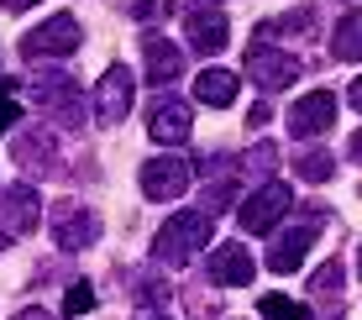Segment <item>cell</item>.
Here are the masks:
<instances>
[{"instance_id":"obj_1","label":"cell","mask_w":362,"mask_h":320,"mask_svg":"<svg viewBox=\"0 0 362 320\" xmlns=\"http://www.w3.org/2000/svg\"><path fill=\"white\" fill-rule=\"evenodd\" d=\"M210 231H216V215H205V211H179L163 231H158L153 263H158V268H179V263H189L199 247H210Z\"/></svg>"},{"instance_id":"obj_2","label":"cell","mask_w":362,"mask_h":320,"mask_svg":"<svg viewBox=\"0 0 362 320\" xmlns=\"http://www.w3.org/2000/svg\"><path fill=\"white\" fill-rule=\"evenodd\" d=\"M294 211V189L284 179H268L257 184L252 194L242 200V211H236V220H242V231H252V237H263V231H273L284 215Z\"/></svg>"},{"instance_id":"obj_3","label":"cell","mask_w":362,"mask_h":320,"mask_svg":"<svg viewBox=\"0 0 362 320\" xmlns=\"http://www.w3.org/2000/svg\"><path fill=\"white\" fill-rule=\"evenodd\" d=\"M326 220H331L326 211H305L289 231H279V242H273V252H268V268H273V273H294V268L310 257L315 237L326 231Z\"/></svg>"},{"instance_id":"obj_4","label":"cell","mask_w":362,"mask_h":320,"mask_svg":"<svg viewBox=\"0 0 362 320\" xmlns=\"http://www.w3.org/2000/svg\"><path fill=\"white\" fill-rule=\"evenodd\" d=\"M79 42H84L79 21H74L69 11H58V16H47L37 32H27L21 58H27V64H37V58H69V53H79Z\"/></svg>"},{"instance_id":"obj_5","label":"cell","mask_w":362,"mask_h":320,"mask_svg":"<svg viewBox=\"0 0 362 320\" xmlns=\"http://www.w3.org/2000/svg\"><path fill=\"white\" fill-rule=\"evenodd\" d=\"M132 100H136V73L127 64H110L100 73V84H95V121L100 126H121Z\"/></svg>"},{"instance_id":"obj_6","label":"cell","mask_w":362,"mask_h":320,"mask_svg":"<svg viewBox=\"0 0 362 320\" xmlns=\"http://www.w3.org/2000/svg\"><path fill=\"white\" fill-rule=\"evenodd\" d=\"M47 231H53V242L64 252H84V247L100 242V215L84 211V205H74V200H64V205L47 211Z\"/></svg>"},{"instance_id":"obj_7","label":"cell","mask_w":362,"mask_h":320,"mask_svg":"<svg viewBox=\"0 0 362 320\" xmlns=\"http://www.w3.org/2000/svg\"><path fill=\"white\" fill-rule=\"evenodd\" d=\"M189 179H194V168H189V158H179V153H163V158H147L142 163V194L153 205L179 200V194L189 189Z\"/></svg>"},{"instance_id":"obj_8","label":"cell","mask_w":362,"mask_h":320,"mask_svg":"<svg viewBox=\"0 0 362 320\" xmlns=\"http://www.w3.org/2000/svg\"><path fill=\"white\" fill-rule=\"evenodd\" d=\"M32 100L58 121V126H79L84 121V95L74 84V73H47V79L32 84Z\"/></svg>"},{"instance_id":"obj_9","label":"cell","mask_w":362,"mask_h":320,"mask_svg":"<svg viewBox=\"0 0 362 320\" xmlns=\"http://www.w3.org/2000/svg\"><path fill=\"white\" fill-rule=\"evenodd\" d=\"M247 73H252V84L257 90H284V84H294L299 79V58L294 53H279L273 42H252L247 47Z\"/></svg>"},{"instance_id":"obj_10","label":"cell","mask_w":362,"mask_h":320,"mask_svg":"<svg viewBox=\"0 0 362 320\" xmlns=\"http://www.w3.org/2000/svg\"><path fill=\"white\" fill-rule=\"evenodd\" d=\"M189 131H194V121H189V105H184L179 95H158V100L147 105V137L153 142L179 147V142H189Z\"/></svg>"},{"instance_id":"obj_11","label":"cell","mask_w":362,"mask_h":320,"mask_svg":"<svg viewBox=\"0 0 362 320\" xmlns=\"http://www.w3.org/2000/svg\"><path fill=\"white\" fill-rule=\"evenodd\" d=\"M284 121H289V131H294L299 142L320 137V131L336 126V95H331V90H310L305 100H294V110H289Z\"/></svg>"},{"instance_id":"obj_12","label":"cell","mask_w":362,"mask_h":320,"mask_svg":"<svg viewBox=\"0 0 362 320\" xmlns=\"http://www.w3.org/2000/svg\"><path fill=\"white\" fill-rule=\"evenodd\" d=\"M142 58H147V84H158V90H168V84L184 73V53L163 32H142Z\"/></svg>"},{"instance_id":"obj_13","label":"cell","mask_w":362,"mask_h":320,"mask_svg":"<svg viewBox=\"0 0 362 320\" xmlns=\"http://www.w3.org/2000/svg\"><path fill=\"white\" fill-rule=\"evenodd\" d=\"M37 220H42V211H37V189H32V184H11V189H0V226H6V231L27 237V231H37Z\"/></svg>"},{"instance_id":"obj_14","label":"cell","mask_w":362,"mask_h":320,"mask_svg":"<svg viewBox=\"0 0 362 320\" xmlns=\"http://www.w3.org/2000/svg\"><path fill=\"white\" fill-rule=\"evenodd\" d=\"M11 158H16L27 174H42V179H53V174H58V147H53V137H47L42 126L21 131V137L11 142Z\"/></svg>"},{"instance_id":"obj_15","label":"cell","mask_w":362,"mask_h":320,"mask_svg":"<svg viewBox=\"0 0 362 320\" xmlns=\"http://www.w3.org/2000/svg\"><path fill=\"white\" fill-rule=\"evenodd\" d=\"M252 273H257V263H252V252H247L242 242H221V247L210 252V278H216V284L242 289V284H252Z\"/></svg>"},{"instance_id":"obj_16","label":"cell","mask_w":362,"mask_h":320,"mask_svg":"<svg viewBox=\"0 0 362 320\" xmlns=\"http://www.w3.org/2000/svg\"><path fill=\"white\" fill-rule=\"evenodd\" d=\"M226 42H231V27H226L221 11H194V16H189V47H194V53L216 58Z\"/></svg>"},{"instance_id":"obj_17","label":"cell","mask_w":362,"mask_h":320,"mask_svg":"<svg viewBox=\"0 0 362 320\" xmlns=\"http://www.w3.org/2000/svg\"><path fill=\"white\" fill-rule=\"evenodd\" d=\"M236 95H242V79H236L231 69H205V73L194 79V100L210 105V110H226Z\"/></svg>"},{"instance_id":"obj_18","label":"cell","mask_w":362,"mask_h":320,"mask_svg":"<svg viewBox=\"0 0 362 320\" xmlns=\"http://www.w3.org/2000/svg\"><path fill=\"white\" fill-rule=\"evenodd\" d=\"M331 58L336 64H357L362 58V11H346L331 32Z\"/></svg>"},{"instance_id":"obj_19","label":"cell","mask_w":362,"mask_h":320,"mask_svg":"<svg viewBox=\"0 0 362 320\" xmlns=\"http://www.w3.org/2000/svg\"><path fill=\"white\" fill-rule=\"evenodd\" d=\"M257 315L263 320H310V304L289 300V294H263V300H257Z\"/></svg>"},{"instance_id":"obj_20","label":"cell","mask_w":362,"mask_h":320,"mask_svg":"<svg viewBox=\"0 0 362 320\" xmlns=\"http://www.w3.org/2000/svg\"><path fill=\"white\" fill-rule=\"evenodd\" d=\"M341 278H346V268L341 263H336V257H331V263H320L315 268V278H310V294H315V300H341Z\"/></svg>"},{"instance_id":"obj_21","label":"cell","mask_w":362,"mask_h":320,"mask_svg":"<svg viewBox=\"0 0 362 320\" xmlns=\"http://www.w3.org/2000/svg\"><path fill=\"white\" fill-rule=\"evenodd\" d=\"M294 174L305 179V184H326V179L336 174V158L320 153V147H315V153H299V158H294Z\"/></svg>"},{"instance_id":"obj_22","label":"cell","mask_w":362,"mask_h":320,"mask_svg":"<svg viewBox=\"0 0 362 320\" xmlns=\"http://www.w3.org/2000/svg\"><path fill=\"white\" fill-rule=\"evenodd\" d=\"M273 168H279V147H273V142H257V147H252V158L242 163V174H257V179H268Z\"/></svg>"},{"instance_id":"obj_23","label":"cell","mask_w":362,"mask_h":320,"mask_svg":"<svg viewBox=\"0 0 362 320\" xmlns=\"http://www.w3.org/2000/svg\"><path fill=\"white\" fill-rule=\"evenodd\" d=\"M84 310H95V289L84 284H69V294H64V315H84Z\"/></svg>"},{"instance_id":"obj_24","label":"cell","mask_w":362,"mask_h":320,"mask_svg":"<svg viewBox=\"0 0 362 320\" xmlns=\"http://www.w3.org/2000/svg\"><path fill=\"white\" fill-rule=\"evenodd\" d=\"M16 121H21V105L11 100V95H0V131H11Z\"/></svg>"},{"instance_id":"obj_25","label":"cell","mask_w":362,"mask_h":320,"mask_svg":"<svg viewBox=\"0 0 362 320\" xmlns=\"http://www.w3.org/2000/svg\"><path fill=\"white\" fill-rule=\"evenodd\" d=\"M247 126H252V131H257V126H268V105H252V116H247Z\"/></svg>"},{"instance_id":"obj_26","label":"cell","mask_w":362,"mask_h":320,"mask_svg":"<svg viewBox=\"0 0 362 320\" xmlns=\"http://www.w3.org/2000/svg\"><path fill=\"white\" fill-rule=\"evenodd\" d=\"M16 320H53V315H47V310H42V304H32V310H21Z\"/></svg>"},{"instance_id":"obj_27","label":"cell","mask_w":362,"mask_h":320,"mask_svg":"<svg viewBox=\"0 0 362 320\" xmlns=\"http://www.w3.org/2000/svg\"><path fill=\"white\" fill-rule=\"evenodd\" d=\"M346 100H352V110H357V116H362V79L352 84V90H346Z\"/></svg>"},{"instance_id":"obj_28","label":"cell","mask_w":362,"mask_h":320,"mask_svg":"<svg viewBox=\"0 0 362 320\" xmlns=\"http://www.w3.org/2000/svg\"><path fill=\"white\" fill-rule=\"evenodd\" d=\"M27 6H37V0H0V11H27Z\"/></svg>"},{"instance_id":"obj_29","label":"cell","mask_w":362,"mask_h":320,"mask_svg":"<svg viewBox=\"0 0 362 320\" xmlns=\"http://www.w3.org/2000/svg\"><path fill=\"white\" fill-rule=\"evenodd\" d=\"M352 163H362V131L352 137Z\"/></svg>"},{"instance_id":"obj_30","label":"cell","mask_w":362,"mask_h":320,"mask_svg":"<svg viewBox=\"0 0 362 320\" xmlns=\"http://www.w3.org/2000/svg\"><path fill=\"white\" fill-rule=\"evenodd\" d=\"M136 320H163V315H153V310H142V315H136Z\"/></svg>"},{"instance_id":"obj_31","label":"cell","mask_w":362,"mask_h":320,"mask_svg":"<svg viewBox=\"0 0 362 320\" xmlns=\"http://www.w3.org/2000/svg\"><path fill=\"white\" fill-rule=\"evenodd\" d=\"M0 252H6V231H0Z\"/></svg>"},{"instance_id":"obj_32","label":"cell","mask_w":362,"mask_h":320,"mask_svg":"<svg viewBox=\"0 0 362 320\" xmlns=\"http://www.w3.org/2000/svg\"><path fill=\"white\" fill-rule=\"evenodd\" d=\"M357 273H362V252H357Z\"/></svg>"}]
</instances>
